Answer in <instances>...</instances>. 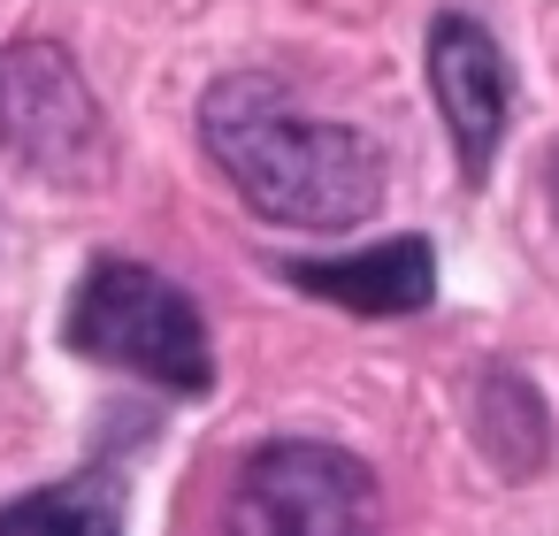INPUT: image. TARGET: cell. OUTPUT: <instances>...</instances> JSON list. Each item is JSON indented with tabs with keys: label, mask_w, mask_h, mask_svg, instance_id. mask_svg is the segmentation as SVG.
Here are the masks:
<instances>
[{
	"label": "cell",
	"mask_w": 559,
	"mask_h": 536,
	"mask_svg": "<svg viewBox=\"0 0 559 536\" xmlns=\"http://www.w3.org/2000/svg\"><path fill=\"white\" fill-rule=\"evenodd\" d=\"M200 146L261 223L345 238L383 207L376 139L337 116H307L299 93L261 70H230L200 93Z\"/></svg>",
	"instance_id": "6da1fadb"
},
{
	"label": "cell",
	"mask_w": 559,
	"mask_h": 536,
	"mask_svg": "<svg viewBox=\"0 0 559 536\" xmlns=\"http://www.w3.org/2000/svg\"><path fill=\"white\" fill-rule=\"evenodd\" d=\"M62 337H70V353H85L100 368H123L139 383H162L177 398H192V391L215 383L207 314L192 307V291L177 276L146 269V261H123V253H100L78 276Z\"/></svg>",
	"instance_id": "7a4b0ae2"
},
{
	"label": "cell",
	"mask_w": 559,
	"mask_h": 536,
	"mask_svg": "<svg viewBox=\"0 0 559 536\" xmlns=\"http://www.w3.org/2000/svg\"><path fill=\"white\" fill-rule=\"evenodd\" d=\"M0 154L55 184H93L108 169V123L62 39L0 47Z\"/></svg>",
	"instance_id": "3957f363"
},
{
	"label": "cell",
	"mask_w": 559,
	"mask_h": 536,
	"mask_svg": "<svg viewBox=\"0 0 559 536\" xmlns=\"http://www.w3.org/2000/svg\"><path fill=\"white\" fill-rule=\"evenodd\" d=\"M383 490L376 475L314 437H276L246 460L238 490H230V521L238 528H276V536H345L360 521H376Z\"/></svg>",
	"instance_id": "277c9868"
},
{
	"label": "cell",
	"mask_w": 559,
	"mask_h": 536,
	"mask_svg": "<svg viewBox=\"0 0 559 536\" xmlns=\"http://www.w3.org/2000/svg\"><path fill=\"white\" fill-rule=\"evenodd\" d=\"M429 93H437V116L460 146V169L483 177L506 123H513V70L475 16H437L429 24Z\"/></svg>",
	"instance_id": "5b68a950"
},
{
	"label": "cell",
	"mask_w": 559,
	"mask_h": 536,
	"mask_svg": "<svg viewBox=\"0 0 559 536\" xmlns=\"http://www.w3.org/2000/svg\"><path fill=\"white\" fill-rule=\"evenodd\" d=\"M284 276L314 299L353 307V314H421L437 299V261L421 238H391V246H368L345 261H292Z\"/></svg>",
	"instance_id": "8992f818"
},
{
	"label": "cell",
	"mask_w": 559,
	"mask_h": 536,
	"mask_svg": "<svg viewBox=\"0 0 559 536\" xmlns=\"http://www.w3.org/2000/svg\"><path fill=\"white\" fill-rule=\"evenodd\" d=\"M475 437L506 475H536L551 460V414L513 368H483L475 383Z\"/></svg>",
	"instance_id": "52a82bcc"
},
{
	"label": "cell",
	"mask_w": 559,
	"mask_h": 536,
	"mask_svg": "<svg viewBox=\"0 0 559 536\" xmlns=\"http://www.w3.org/2000/svg\"><path fill=\"white\" fill-rule=\"evenodd\" d=\"M116 521H123V490L108 475H78V483L0 498V528H116Z\"/></svg>",
	"instance_id": "ba28073f"
},
{
	"label": "cell",
	"mask_w": 559,
	"mask_h": 536,
	"mask_svg": "<svg viewBox=\"0 0 559 536\" xmlns=\"http://www.w3.org/2000/svg\"><path fill=\"white\" fill-rule=\"evenodd\" d=\"M544 192H551V215H559V146H551V162H544Z\"/></svg>",
	"instance_id": "9c48e42d"
}]
</instances>
